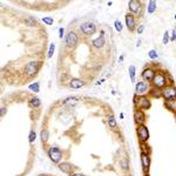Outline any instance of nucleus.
<instances>
[{
  "label": "nucleus",
  "mask_w": 176,
  "mask_h": 176,
  "mask_svg": "<svg viewBox=\"0 0 176 176\" xmlns=\"http://www.w3.org/2000/svg\"><path fill=\"white\" fill-rule=\"evenodd\" d=\"M175 20H176V14H175Z\"/></svg>",
  "instance_id": "de8ad7c7"
},
{
  "label": "nucleus",
  "mask_w": 176,
  "mask_h": 176,
  "mask_svg": "<svg viewBox=\"0 0 176 176\" xmlns=\"http://www.w3.org/2000/svg\"><path fill=\"white\" fill-rule=\"evenodd\" d=\"M123 61V55H121L120 58H119V62H122Z\"/></svg>",
  "instance_id": "a19ab883"
},
{
  "label": "nucleus",
  "mask_w": 176,
  "mask_h": 176,
  "mask_svg": "<svg viewBox=\"0 0 176 176\" xmlns=\"http://www.w3.org/2000/svg\"><path fill=\"white\" fill-rule=\"evenodd\" d=\"M170 41H176V29H173V33H172V37H170Z\"/></svg>",
  "instance_id": "c9c22d12"
},
{
  "label": "nucleus",
  "mask_w": 176,
  "mask_h": 176,
  "mask_svg": "<svg viewBox=\"0 0 176 176\" xmlns=\"http://www.w3.org/2000/svg\"><path fill=\"white\" fill-rule=\"evenodd\" d=\"M105 82V79H101L99 82H96V86H99V85H101V83H103Z\"/></svg>",
  "instance_id": "58836bf2"
},
{
  "label": "nucleus",
  "mask_w": 176,
  "mask_h": 176,
  "mask_svg": "<svg viewBox=\"0 0 176 176\" xmlns=\"http://www.w3.org/2000/svg\"><path fill=\"white\" fill-rule=\"evenodd\" d=\"M80 31H81L86 37H89V35H92V34L95 33V31H96V26H95L93 22H91V21H86V22L81 24V26H80Z\"/></svg>",
  "instance_id": "39448f33"
},
{
  "label": "nucleus",
  "mask_w": 176,
  "mask_h": 176,
  "mask_svg": "<svg viewBox=\"0 0 176 176\" xmlns=\"http://www.w3.org/2000/svg\"><path fill=\"white\" fill-rule=\"evenodd\" d=\"M136 134L141 143H146L149 140V130L144 124H138L136 127Z\"/></svg>",
  "instance_id": "7ed1b4c3"
},
{
  "label": "nucleus",
  "mask_w": 176,
  "mask_h": 176,
  "mask_svg": "<svg viewBox=\"0 0 176 176\" xmlns=\"http://www.w3.org/2000/svg\"><path fill=\"white\" fill-rule=\"evenodd\" d=\"M92 43H93V46H94L95 48H101V47H103L105 43H106L105 35H100V37H98L96 39H94L92 41Z\"/></svg>",
  "instance_id": "f3484780"
},
{
  "label": "nucleus",
  "mask_w": 176,
  "mask_h": 176,
  "mask_svg": "<svg viewBox=\"0 0 176 176\" xmlns=\"http://www.w3.org/2000/svg\"><path fill=\"white\" fill-rule=\"evenodd\" d=\"M120 167H121L123 170H128V169H129V161H128L126 157H123L122 160H120Z\"/></svg>",
  "instance_id": "4be33fe9"
},
{
  "label": "nucleus",
  "mask_w": 176,
  "mask_h": 176,
  "mask_svg": "<svg viewBox=\"0 0 176 176\" xmlns=\"http://www.w3.org/2000/svg\"><path fill=\"white\" fill-rule=\"evenodd\" d=\"M141 164L144 173H147L150 168V155L147 153H141Z\"/></svg>",
  "instance_id": "ddd939ff"
},
{
  "label": "nucleus",
  "mask_w": 176,
  "mask_h": 176,
  "mask_svg": "<svg viewBox=\"0 0 176 176\" xmlns=\"http://www.w3.org/2000/svg\"><path fill=\"white\" fill-rule=\"evenodd\" d=\"M164 106L167 107L168 110H170L172 113L176 114V99H173V100H167L164 102Z\"/></svg>",
  "instance_id": "a211bd4d"
},
{
  "label": "nucleus",
  "mask_w": 176,
  "mask_h": 176,
  "mask_svg": "<svg viewBox=\"0 0 176 176\" xmlns=\"http://www.w3.org/2000/svg\"><path fill=\"white\" fill-rule=\"evenodd\" d=\"M162 98L167 100H173L176 99V87L174 85H167L162 89Z\"/></svg>",
  "instance_id": "20e7f679"
},
{
  "label": "nucleus",
  "mask_w": 176,
  "mask_h": 176,
  "mask_svg": "<svg viewBox=\"0 0 176 176\" xmlns=\"http://www.w3.org/2000/svg\"><path fill=\"white\" fill-rule=\"evenodd\" d=\"M39 68H40V62L32 61V62H29V63L25 67V72H26L27 75L33 77V75H35V74L39 72Z\"/></svg>",
  "instance_id": "6e6552de"
},
{
  "label": "nucleus",
  "mask_w": 176,
  "mask_h": 176,
  "mask_svg": "<svg viewBox=\"0 0 176 176\" xmlns=\"http://www.w3.org/2000/svg\"><path fill=\"white\" fill-rule=\"evenodd\" d=\"M107 5H108V6H112V5H113V2H112V1H108V2H107Z\"/></svg>",
  "instance_id": "37998d69"
},
{
  "label": "nucleus",
  "mask_w": 176,
  "mask_h": 176,
  "mask_svg": "<svg viewBox=\"0 0 176 176\" xmlns=\"http://www.w3.org/2000/svg\"><path fill=\"white\" fill-rule=\"evenodd\" d=\"M155 73H156V72H155L154 69H152V68H146V69H143V72H142V74H141L142 81H144V82H147V83L152 82L154 77H155Z\"/></svg>",
  "instance_id": "9b49d317"
},
{
  "label": "nucleus",
  "mask_w": 176,
  "mask_h": 176,
  "mask_svg": "<svg viewBox=\"0 0 176 176\" xmlns=\"http://www.w3.org/2000/svg\"><path fill=\"white\" fill-rule=\"evenodd\" d=\"M141 6H142L141 1H137V0H130L128 2V8L132 12V14H138L141 12V10H142Z\"/></svg>",
  "instance_id": "f8f14e48"
},
{
  "label": "nucleus",
  "mask_w": 176,
  "mask_h": 176,
  "mask_svg": "<svg viewBox=\"0 0 176 176\" xmlns=\"http://www.w3.org/2000/svg\"><path fill=\"white\" fill-rule=\"evenodd\" d=\"M149 91V83L144 81H138L135 86V95L137 96H144Z\"/></svg>",
  "instance_id": "423d86ee"
},
{
  "label": "nucleus",
  "mask_w": 176,
  "mask_h": 176,
  "mask_svg": "<svg viewBox=\"0 0 176 176\" xmlns=\"http://www.w3.org/2000/svg\"><path fill=\"white\" fill-rule=\"evenodd\" d=\"M108 126H109L112 129H116L117 128L116 120H115V117L113 116V115H110V116L108 117Z\"/></svg>",
  "instance_id": "5701e85b"
},
{
  "label": "nucleus",
  "mask_w": 176,
  "mask_h": 176,
  "mask_svg": "<svg viewBox=\"0 0 176 176\" xmlns=\"http://www.w3.org/2000/svg\"><path fill=\"white\" fill-rule=\"evenodd\" d=\"M83 86H85V82L81 79H72L71 82H69V87L73 88V89H79Z\"/></svg>",
  "instance_id": "dca6fc26"
},
{
  "label": "nucleus",
  "mask_w": 176,
  "mask_h": 176,
  "mask_svg": "<svg viewBox=\"0 0 176 176\" xmlns=\"http://www.w3.org/2000/svg\"><path fill=\"white\" fill-rule=\"evenodd\" d=\"M143 31H144V26H143V25H140V26L136 28L137 34H142V33H143Z\"/></svg>",
  "instance_id": "f704fd0d"
},
{
  "label": "nucleus",
  "mask_w": 176,
  "mask_h": 176,
  "mask_svg": "<svg viewBox=\"0 0 176 176\" xmlns=\"http://www.w3.org/2000/svg\"><path fill=\"white\" fill-rule=\"evenodd\" d=\"M48 156L51 157V160L54 163H59L61 161V158H62V153H61V150L59 149L58 147L53 146V147H51L48 149Z\"/></svg>",
  "instance_id": "0eeeda50"
},
{
  "label": "nucleus",
  "mask_w": 176,
  "mask_h": 176,
  "mask_svg": "<svg viewBox=\"0 0 176 176\" xmlns=\"http://www.w3.org/2000/svg\"><path fill=\"white\" fill-rule=\"evenodd\" d=\"M63 33H65V29L61 27V28H59V38L60 39H62L63 38Z\"/></svg>",
  "instance_id": "e433bc0d"
},
{
  "label": "nucleus",
  "mask_w": 176,
  "mask_h": 176,
  "mask_svg": "<svg viewBox=\"0 0 176 176\" xmlns=\"http://www.w3.org/2000/svg\"><path fill=\"white\" fill-rule=\"evenodd\" d=\"M120 117H121V119H123V117H124V114H123V113H121V114H120Z\"/></svg>",
  "instance_id": "c03bdc74"
},
{
  "label": "nucleus",
  "mask_w": 176,
  "mask_h": 176,
  "mask_svg": "<svg viewBox=\"0 0 176 176\" xmlns=\"http://www.w3.org/2000/svg\"><path fill=\"white\" fill-rule=\"evenodd\" d=\"M170 41V35H169V32L168 31H166L164 32V34H163V39H162V42H163V45H168V42Z\"/></svg>",
  "instance_id": "c85d7f7f"
},
{
  "label": "nucleus",
  "mask_w": 176,
  "mask_h": 176,
  "mask_svg": "<svg viewBox=\"0 0 176 176\" xmlns=\"http://www.w3.org/2000/svg\"><path fill=\"white\" fill-rule=\"evenodd\" d=\"M153 98H161L162 96V91L161 89H157V88H152V89H149V92H148Z\"/></svg>",
  "instance_id": "aec40b11"
},
{
  "label": "nucleus",
  "mask_w": 176,
  "mask_h": 176,
  "mask_svg": "<svg viewBox=\"0 0 176 176\" xmlns=\"http://www.w3.org/2000/svg\"><path fill=\"white\" fill-rule=\"evenodd\" d=\"M29 103H31V106H32V107H34V108H39L40 105H41V101H40L39 98H37V96H33V98L31 99Z\"/></svg>",
  "instance_id": "b1692460"
},
{
  "label": "nucleus",
  "mask_w": 176,
  "mask_h": 176,
  "mask_svg": "<svg viewBox=\"0 0 176 176\" xmlns=\"http://www.w3.org/2000/svg\"><path fill=\"white\" fill-rule=\"evenodd\" d=\"M73 166L71 164V163H68V162H62V163H59V169L61 170V172H63V173H66V174H71L72 173V170H73Z\"/></svg>",
  "instance_id": "2eb2a0df"
},
{
  "label": "nucleus",
  "mask_w": 176,
  "mask_h": 176,
  "mask_svg": "<svg viewBox=\"0 0 176 176\" xmlns=\"http://www.w3.org/2000/svg\"><path fill=\"white\" fill-rule=\"evenodd\" d=\"M78 41H79L78 34H77L75 32H72V31H71V32L66 35V46H67L68 48L75 47L77 43H78Z\"/></svg>",
  "instance_id": "1a4fd4ad"
},
{
  "label": "nucleus",
  "mask_w": 176,
  "mask_h": 176,
  "mask_svg": "<svg viewBox=\"0 0 176 176\" xmlns=\"http://www.w3.org/2000/svg\"><path fill=\"white\" fill-rule=\"evenodd\" d=\"M144 176H150V175H149L148 173H146V174H144Z\"/></svg>",
  "instance_id": "a18cd8bd"
},
{
  "label": "nucleus",
  "mask_w": 176,
  "mask_h": 176,
  "mask_svg": "<svg viewBox=\"0 0 176 176\" xmlns=\"http://www.w3.org/2000/svg\"><path fill=\"white\" fill-rule=\"evenodd\" d=\"M6 110H7V109H6V107H2V108H1V113H0V114H1V117L6 114Z\"/></svg>",
  "instance_id": "4c0bfd02"
},
{
  "label": "nucleus",
  "mask_w": 176,
  "mask_h": 176,
  "mask_svg": "<svg viewBox=\"0 0 176 176\" xmlns=\"http://www.w3.org/2000/svg\"><path fill=\"white\" fill-rule=\"evenodd\" d=\"M42 21H43L46 25H48V26H52V25L54 24V20H53V18H51V17H45V18H42Z\"/></svg>",
  "instance_id": "7c9ffc66"
},
{
  "label": "nucleus",
  "mask_w": 176,
  "mask_h": 176,
  "mask_svg": "<svg viewBox=\"0 0 176 176\" xmlns=\"http://www.w3.org/2000/svg\"><path fill=\"white\" fill-rule=\"evenodd\" d=\"M54 51H55V45H54V43H51V46H49V51H48V58H52V57H53Z\"/></svg>",
  "instance_id": "473e14b6"
},
{
  "label": "nucleus",
  "mask_w": 176,
  "mask_h": 176,
  "mask_svg": "<svg viewBox=\"0 0 176 176\" xmlns=\"http://www.w3.org/2000/svg\"><path fill=\"white\" fill-rule=\"evenodd\" d=\"M124 19H126V26H127L128 31H129V32H133V31L136 28V19H135V15L132 14V13H127L126 17H124Z\"/></svg>",
  "instance_id": "9d476101"
},
{
  "label": "nucleus",
  "mask_w": 176,
  "mask_h": 176,
  "mask_svg": "<svg viewBox=\"0 0 176 176\" xmlns=\"http://www.w3.org/2000/svg\"><path fill=\"white\" fill-rule=\"evenodd\" d=\"M28 88L32 91V92H35V93H39L40 92V86L38 82H34V83H32V85H29L28 86Z\"/></svg>",
  "instance_id": "a878e982"
},
{
  "label": "nucleus",
  "mask_w": 176,
  "mask_h": 176,
  "mask_svg": "<svg viewBox=\"0 0 176 176\" xmlns=\"http://www.w3.org/2000/svg\"><path fill=\"white\" fill-rule=\"evenodd\" d=\"M148 57L152 59V60H155V59L158 58V54H157V52L155 49H152V51L148 52Z\"/></svg>",
  "instance_id": "c756f323"
},
{
  "label": "nucleus",
  "mask_w": 176,
  "mask_h": 176,
  "mask_svg": "<svg viewBox=\"0 0 176 176\" xmlns=\"http://www.w3.org/2000/svg\"><path fill=\"white\" fill-rule=\"evenodd\" d=\"M141 46V40H137V42H136V47H140Z\"/></svg>",
  "instance_id": "ea45409f"
},
{
  "label": "nucleus",
  "mask_w": 176,
  "mask_h": 176,
  "mask_svg": "<svg viewBox=\"0 0 176 176\" xmlns=\"http://www.w3.org/2000/svg\"><path fill=\"white\" fill-rule=\"evenodd\" d=\"M28 138H29V143H33V142L35 141V138H37V133H35V130H31Z\"/></svg>",
  "instance_id": "2f4dec72"
},
{
  "label": "nucleus",
  "mask_w": 176,
  "mask_h": 176,
  "mask_svg": "<svg viewBox=\"0 0 176 176\" xmlns=\"http://www.w3.org/2000/svg\"><path fill=\"white\" fill-rule=\"evenodd\" d=\"M155 10H156V1L150 0V1L148 2L147 11H148V13H149V14H152V13H154V12H155Z\"/></svg>",
  "instance_id": "6ab92c4d"
},
{
  "label": "nucleus",
  "mask_w": 176,
  "mask_h": 176,
  "mask_svg": "<svg viewBox=\"0 0 176 176\" xmlns=\"http://www.w3.org/2000/svg\"><path fill=\"white\" fill-rule=\"evenodd\" d=\"M39 176H48V175H45V174H41V175H39Z\"/></svg>",
  "instance_id": "49530a36"
},
{
  "label": "nucleus",
  "mask_w": 176,
  "mask_h": 176,
  "mask_svg": "<svg viewBox=\"0 0 176 176\" xmlns=\"http://www.w3.org/2000/svg\"><path fill=\"white\" fill-rule=\"evenodd\" d=\"M175 120H176V114H175Z\"/></svg>",
  "instance_id": "09e8293b"
},
{
  "label": "nucleus",
  "mask_w": 176,
  "mask_h": 176,
  "mask_svg": "<svg viewBox=\"0 0 176 176\" xmlns=\"http://www.w3.org/2000/svg\"><path fill=\"white\" fill-rule=\"evenodd\" d=\"M167 75L164 73H161V72H156L155 73V77L153 79L152 83H153V87L157 88V89H163L166 86H167Z\"/></svg>",
  "instance_id": "f257e3e1"
},
{
  "label": "nucleus",
  "mask_w": 176,
  "mask_h": 176,
  "mask_svg": "<svg viewBox=\"0 0 176 176\" xmlns=\"http://www.w3.org/2000/svg\"><path fill=\"white\" fill-rule=\"evenodd\" d=\"M77 102H78V99L77 98H67L66 100H63L65 105H75Z\"/></svg>",
  "instance_id": "cd10ccee"
},
{
  "label": "nucleus",
  "mask_w": 176,
  "mask_h": 176,
  "mask_svg": "<svg viewBox=\"0 0 176 176\" xmlns=\"http://www.w3.org/2000/svg\"><path fill=\"white\" fill-rule=\"evenodd\" d=\"M25 24L28 25V26H35L37 25V21H35V19L33 17H28L27 19L25 20Z\"/></svg>",
  "instance_id": "bb28decb"
},
{
  "label": "nucleus",
  "mask_w": 176,
  "mask_h": 176,
  "mask_svg": "<svg viewBox=\"0 0 176 176\" xmlns=\"http://www.w3.org/2000/svg\"><path fill=\"white\" fill-rule=\"evenodd\" d=\"M134 103L136 106V109H140V110H147L152 106L150 100L146 95L144 96H138V98H137V95H135L134 96Z\"/></svg>",
  "instance_id": "f03ea898"
},
{
  "label": "nucleus",
  "mask_w": 176,
  "mask_h": 176,
  "mask_svg": "<svg viewBox=\"0 0 176 176\" xmlns=\"http://www.w3.org/2000/svg\"><path fill=\"white\" fill-rule=\"evenodd\" d=\"M48 136H49V133H48V130H47V129H43V130L41 132V134H40V138H41V141H42L43 143H45V142H47Z\"/></svg>",
  "instance_id": "393cba45"
},
{
  "label": "nucleus",
  "mask_w": 176,
  "mask_h": 176,
  "mask_svg": "<svg viewBox=\"0 0 176 176\" xmlns=\"http://www.w3.org/2000/svg\"><path fill=\"white\" fill-rule=\"evenodd\" d=\"M128 72H129V77H130V81L134 83L135 82V74H136V68H135V66H129V69H128Z\"/></svg>",
  "instance_id": "412c9836"
},
{
  "label": "nucleus",
  "mask_w": 176,
  "mask_h": 176,
  "mask_svg": "<svg viewBox=\"0 0 176 176\" xmlns=\"http://www.w3.org/2000/svg\"><path fill=\"white\" fill-rule=\"evenodd\" d=\"M134 121L137 126L138 124H144V121H146V115L143 113V110H140V109H136L134 112Z\"/></svg>",
  "instance_id": "4468645a"
},
{
  "label": "nucleus",
  "mask_w": 176,
  "mask_h": 176,
  "mask_svg": "<svg viewBox=\"0 0 176 176\" xmlns=\"http://www.w3.org/2000/svg\"><path fill=\"white\" fill-rule=\"evenodd\" d=\"M71 176H85L83 174H72Z\"/></svg>",
  "instance_id": "79ce46f5"
},
{
  "label": "nucleus",
  "mask_w": 176,
  "mask_h": 176,
  "mask_svg": "<svg viewBox=\"0 0 176 176\" xmlns=\"http://www.w3.org/2000/svg\"><path fill=\"white\" fill-rule=\"evenodd\" d=\"M114 26H115V29H116L117 32H121V31H122V24H121V21L115 20V22H114Z\"/></svg>",
  "instance_id": "72a5a7b5"
}]
</instances>
